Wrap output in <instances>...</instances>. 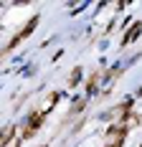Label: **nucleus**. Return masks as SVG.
I'll list each match as a JSON object with an SVG mask.
<instances>
[{
    "instance_id": "f257e3e1",
    "label": "nucleus",
    "mask_w": 142,
    "mask_h": 147,
    "mask_svg": "<svg viewBox=\"0 0 142 147\" xmlns=\"http://www.w3.org/2000/svg\"><path fill=\"white\" fill-rule=\"evenodd\" d=\"M41 114H33V117H30V122H28V129H26V134H33L36 132V129H38V127H41Z\"/></svg>"
},
{
    "instance_id": "f03ea898",
    "label": "nucleus",
    "mask_w": 142,
    "mask_h": 147,
    "mask_svg": "<svg viewBox=\"0 0 142 147\" xmlns=\"http://www.w3.org/2000/svg\"><path fill=\"white\" fill-rule=\"evenodd\" d=\"M79 76H81V69H76V71H74V76H71V86H76V84H79Z\"/></svg>"
}]
</instances>
